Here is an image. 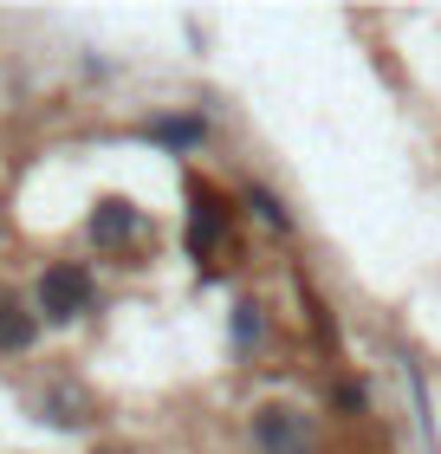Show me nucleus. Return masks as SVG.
<instances>
[{
  "instance_id": "f257e3e1",
  "label": "nucleus",
  "mask_w": 441,
  "mask_h": 454,
  "mask_svg": "<svg viewBox=\"0 0 441 454\" xmlns=\"http://www.w3.org/2000/svg\"><path fill=\"white\" fill-rule=\"evenodd\" d=\"M91 273H85V266H46V273H39V312H46V318H59V325H66V318H85L91 312Z\"/></svg>"
},
{
  "instance_id": "f03ea898",
  "label": "nucleus",
  "mask_w": 441,
  "mask_h": 454,
  "mask_svg": "<svg viewBox=\"0 0 441 454\" xmlns=\"http://www.w3.org/2000/svg\"><path fill=\"white\" fill-rule=\"evenodd\" d=\"M188 201H195V215H188V254L208 260V254L221 247V234H227V208H221L215 189H201V182L188 189Z\"/></svg>"
},
{
  "instance_id": "7ed1b4c3",
  "label": "nucleus",
  "mask_w": 441,
  "mask_h": 454,
  "mask_svg": "<svg viewBox=\"0 0 441 454\" xmlns=\"http://www.w3.org/2000/svg\"><path fill=\"white\" fill-rule=\"evenodd\" d=\"M254 442L266 454H305V416H292V409H260L254 416Z\"/></svg>"
},
{
  "instance_id": "20e7f679",
  "label": "nucleus",
  "mask_w": 441,
  "mask_h": 454,
  "mask_svg": "<svg viewBox=\"0 0 441 454\" xmlns=\"http://www.w3.org/2000/svg\"><path fill=\"white\" fill-rule=\"evenodd\" d=\"M137 227H143V221H137V208H130L123 195H104L98 208H91V240H98V247H123Z\"/></svg>"
},
{
  "instance_id": "39448f33",
  "label": "nucleus",
  "mask_w": 441,
  "mask_h": 454,
  "mask_svg": "<svg viewBox=\"0 0 441 454\" xmlns=\"http://www.w3.org/2000/svg\"><path fill=\"white\" fill-rule=\"evenodd\" d=\"M33 338H39V318L13 293H0V350H27Z\"/></svg>"
},
{
  "instance_id": "423d86ee",
  "label": "nucleus",
  "mask_w": 441,
  "mask_h": 454,
  "mask_svg": "<svg viewBox=\"0 0 441 454\" xmlns=\"http://www.w3.org/2000/svg\"><path fill=\"white\" fill-rule=\"evenodd\" d=\"M46 409H52V422H66V428H72V422H85V409H91V403H85V389H52Z\"/></svg>"
},
{
  "instance_id": "0eeeda50",
  "label": "nucleus",
  "mask_w": 441,
  "mask_h": 454,
  "mask_svg": "<svg viewBox=\"0 0 441 454\" xmlns=\"http://www.w3.org/2000/svg\"><path fill=\"white\" fill-rule=\"evenodd\" d=\"M156 137H169V143H201L208 123H201V117H176V123H156Z\"/></svg>"
},
{
  "instance_id": "6e6552de",
  "label": "nucleus",
  "mask_w": 441,
  "mask_h": 454,
  "mask_svg": "<svg viewBox=\"0 0 441 454\" xmlns=\"http://www.w3.org/2000/svg\"><path fill=\"white\" fill-rule=\"evenodd\" d=\"M260 338V305H234V350H247Z\"/></svg>"
},
{
  "instance_id": "1a4fd4ad",
  "label": "nucleus",
  "mask_w": 441,
  "mask_h": 454,
  "mask_svg": "<svg viewBox=\"0 0 441 454\" xmlns=\"http://www.w3.org/2000/svg\"><path fill=\"white\" fill-rule=\"evenodd\" d=\"M247 208H260V221H272V227L286 234V208H280V201H272L266 189H247Z\"/></svg>"
}]
</instances>
